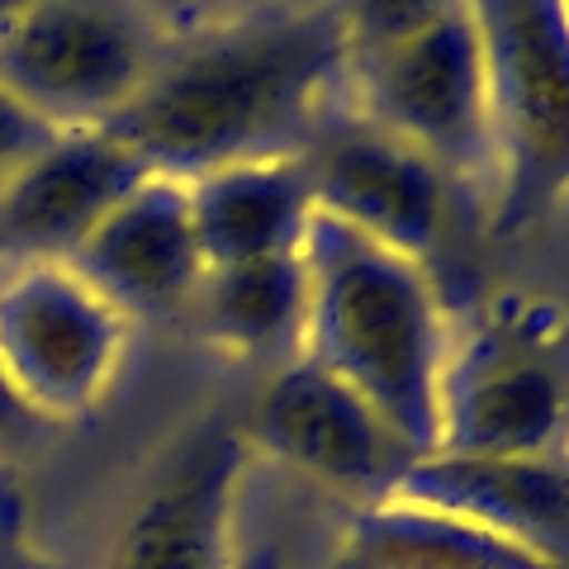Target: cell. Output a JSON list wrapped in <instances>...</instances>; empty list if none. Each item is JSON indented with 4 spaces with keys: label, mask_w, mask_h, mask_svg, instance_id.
Masks as SVG:
<instances>
[{
    "label": "cell",
    "mask_w": 569,
    "mask_h": 569,
    "mask_svg": "<svg viewBox=\"0 0 569 569\" xmlns=\"http://www.w3.org/2000/svg\"><path fill=\"white\" fill-rule=\"evenodd\" d=\"M351 52L328 0L167 43L104 133L157 176L290 162L347 110Z\"/></svg>",
    "instance_id": "6da1fadb"
},
{
    "label": "cell",
    "mask_w": 569,
    "mask_h": 569,
    "mask_svg": "<svg viewBox=\"0 0 569 569\" xmlns=\"http://www.w3.org/2000/svg\"><path fill=\"white\" fill-rule=\"evenodd\" d=\"M305 347L356 389L413 456L437 451V395L456 323L427 261H413L313 209L305 228Z\"/></svg>",
    "instance_id": "7a4b0ae2"
},
{
    "label": "cell",
    "mask_w": 569,
    "mask_h": 569,
    "mask_svg": "<svg viewBox=\"0 0 569 569\" xmlns=\"http://www.w3.org/2000/svg\"><path fill=\"white\" fill-rule=\"evenodd\" d=\"M437 451H569V313L556 299L498 295L451 337L437 395Z\"/></svg>",
    "instance_id": "3957f363"
},
{
    "label": "cell",
    "mask_w": 569,
    "mask_h": 569,
    "mask_svg": "<svg viewBox=\"0 0 569 569\" xmlns=\"http://www.w3.org/2000/svg\"><path fill=\"white\" fill-rule=\"evenodd\" d=\"M489 96L498 233L569 200V0H466Z\"/></svg>",
    "instance_id": "277c9868"
},
{
    "label": "cell",
    "mask_w": 569,
    "mask_h": 569,
    "mask_svg": "<svg viewBox=\"0 0 569 569\" xmlns=\"http://www.w3.org/2000/svg\"><path fill=\"white\" fill-rule=\"evenodd\" d=\"M347 104L422 152L456 190H493L489 96L466 0L408 39L351 58Z\"/></svg>",
    "instance_id": "5b68a950"
},
{
    "label": "cell",
    "mask_w": 569,
    "mask_h": 569,
    "mask_svg": "<svg viewBox=\"0 0 569 569\" xmlns=\"http://www.w3.org/2000/svg\"><path fill=\"white\" fill-rule=\"evenodd\" d=\"M133 318L71 261L0 266V370L39 422H81L114 389Z\"/></svg>",
    "instance_id": "8992f818"
},
{
    "label": "cell",
    "mask_w": 569,
    "mask_h": 569,
    "mask_svg": "<svg viewBox=\"0 0 569 569\" xmlns=\"http://www.w3.org/2000/svg\"><path fill=\"white\" fill-rule=\"evenodd\" d=\"M162 48L119 0H29L0 29V86L58 133H86L129 110Z\"/></svg>",
    "instance_id": "52a82bcc"
},
{
    "label": "cell",
    "mask_w": 569,
    "mask_h": 569,
    "mask_svg": "<svg viewBox=\"0 0 569 569\" xmlns=\"http://www.w3.org/2000/svg\"><path fill=\"white\" fill-rule=\"evenodd\" d=\"M242 437L257 460L347 508L389 498L403 466L418 460L376 408L328 370H318L309 356L271 370L242 422Z\"/></svg>",
    "instance_id": "ba28073f"
},
{
    "label": "cell",
    "mask_w": 569,
    "mask_h": 569,
    "mask_svg": "<svg viewBox=\"0 0 569 569\" xmlns=\"http://www.w3.org/2000/svg\"><path fill=\"white\" fill-rule=\"evenodd\" d=\"M252 447L233 422H200L148 470L110 531L100 569H233Z\"/></svg>",
    "instance_id": "9c48e42d"
},
{
    "label": "cell",
    "mask_w": 569,
    "mask_h": 569,
    "mask_svg": "<svg viewBox=\"0 0 569 569\" xmlns=\"http://www.w3.org/2000/svg\"><path fill=\"white\" fill-rule=\"evenodd\" d=\"M313 209L342 219L356 233L427 261L451 228V181L422 152L376 129L347 104L313 148L299 157Z\"/></svg>",
    "instance_id": "30bf717a"
},
{
    "label": "cell",
    "mask_w": 569,
    "mask_h": 569,
    "mask_svg": "<svg viewBox=\"0 0 569 569\" xmlns=\"http://www.w3.org/2000/svg\"><path fill=\"white\" fill-rule=\"evenodd\" d=\"M148 167L104 129L58 133L0 190V266L67 261Z\"/></svg>",
    "instance_id": "8fae6325"
},
{
    "label": "cell",
    "mask_w": 569,
    "mask_h": 569,
    "mask_svg": "<svg viewBox=\"0 0 569 569\" xmlns=\"http://www.w3.org/2000/svg\"><path fill=\"white\" fill-rule=\"evenodd\" d=\"M389 498L451 512L569 569V451L560 456H418Z\"/></svg>",
    "instance_id": "7c38bea8"
},
{
    "label": "cell",
    "mask_w": 569,
    "mask_h": 569,
    "mask_svg": "<svg viewBox=\"0 0 569 569\" xmlns=\"http://www.w3.org/2000/svg\"><path fill=\"white\" fill-rule=\"evenodd\" d=\"M67 261L129 318L190 309L209 266L190 223L186 181L152 171L104 213Z\"/></svg>",
    "instance_id": "4fadbf2b"
},
{
    "label": "cell",
    "mask_w": 569,
    "mask_h": 569,
    "mask_svg": "<svg viewBox=\"0 0 569 569\" xmlns=\"http://www.w3.org/2000/svg\"><path fill=\"white\" fill-rule=\"evenodd\" d=\"M190 223L204 266H238L299 252L313 219L305 162H233L190 176Z\"/></svg>",
    "instance_id": "5bb4252c"
},
{
    "label": "cell",
    "mask_w": 569,
    "mask_h": 569,
    "mask_svg": "<svg viewBox=\"0 0 569 569\" xmlns=\"http://www.w3.org/2000/svg\"><path fill=\"white\" fill-rule=\"evenodd\" d=\"M323 569H560L451 512L380 498L342 508Z\"/></svg>",
    "instance_id": "9a60e30c"
},
{
    "label": "cell",
    "mask_w": 569,
    "mask_h": 569,
    "mask_svg": "<svg viewBox=\"0 0 569 569\" xmlns=\"http://www.w3.org/2000/svg\"><path fill=\"white\" fill-rule=\"evenodd\" d=\"M190 309L200 313V328L213 347L247 356V361H266L271 370L295 361L305 347L309 309L305 252L213 266V271H204Z\"/></svg>",
    "instance_id": "2e32d148"
},
{
    "label": "cell",
    "mask_w": 569,
    "mask_h": 569,
    "mask_svg": "<svg viewBox=\"0 0 569 569\" xmlns=\"http://www.w3.org/2000/svg\"><path fill=\"white\" fill-rule=\"evenodd\" d=\"M323 503H332L328 493L299 485V479L252 456L238 498L233 569H323L337 518H342V508H337V518L318 537H305Z\"/></svg>",
    "instance_id": "e0dca14e"
},
{
    "label": "cell",
    "mask_w": 569,
    "mask_h": 569,
    "mask_svg": "<svg viewBox=\"0 0 569 569\" xmlns=\"http://www.w3.org/2000/svg\"><path fill=\"white\" fill-rule=\"evenodd\" d=\"M351 58H366L376 48H389L408 33L427 29L441 14H451L460 0H328Z\"/></svg>",
    "instance_id": "ac0fdd59"
},
{
    "label": "cell",
    "mask_w": 569,
    "mask_h": 569,
    "mask_svg": "<svg viewBox=\"0 0 569 569\" xmlns=\"http://www.w3.org/2000/svg\"><path fill=\"white\" fill-rule=\"evenodd\" d=\"M119 6H129L142 24H152L162 43H181L194 33L257 20V14L309 6V0H119Z\"/></svg>",
    "instance_id": "d6986e66"
},
{
    "label": "cell",
    "mask_w": 569,
    "mask_h": 569,
    "mask_svg": "<svg viewBox=\"0 0 569 569\" xmlns=\"http://www.w3.org/2000/svg\"><path fill=\"white\" fill-rule=\"evenodd\" d=\"M52 138H58V129L43 123L24 100H14L6 86H0V190L20 176Z\"/></svg>",
    "instance_id": "ffe728a7"
},
{
    "label": "cell",
    "mask_w": 569,
    "mask_h": 569,
    "mask_svg": "<svg viewBox=\"0 0 569 569\" xmlns=\"http://www.w3.org/2000/svg\"><path fill=\"white\" fill-rule=\"evenodd\" d=\"M0 569H62L33 537L24 498L6 475V466H0Z\"/></svg>",
    "instance_id": "44dd1931"
},
{
    "label": "cell",
    "mask_w": 569,
    "mask_h": 569,
    "mask_svg": "<svg viewBox=\"0 0 569 569\" xmlns=\"http://www.w3.org/2000/svg\"><path fill=\"white\" fill-rule=\"evenodd\" d=\"M33 427H43V422L29 413V403L14 395V385L6 380V370H0V460H6L14 447H24Z\"/></svg>",
    "instance_id": "7402d4cb"
},
{
    "label": "cell",
    "mask_w": 569,
    "mask_h": 569,
    "mask_svg": "<svg viewBox=\"0 0 569 569\" xmlns=\"http://www.w3.org/2000/svg\"><path fill=\"white\" fill-rule=\"evenodd\" d=\"M29 6V0H0V29H6L10 20H14V14H20Z\"/></svg>",
    "instance_id": "603a6c76"
}]
</instances>
